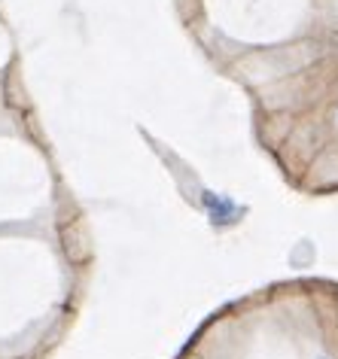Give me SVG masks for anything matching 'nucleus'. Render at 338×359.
Listing matches in <instances>:
<instances>
[{
  "label": "nucleus",
  "mask_w": 338,
  "mask_h": 359,
  "mask_svg": "<svg viewBox=\"0 0 338 359\" xmlns=\"http://www.w3.org/2000/svg\"><path fill=\"white\" fill-rule=\"evenodd\" d=\"M204 208H208V217L213 226H226V222H235L241 217V208H238L235 201H229L226 195L204 192Z\"/></svg>",
  "instance_id": "1"
},
{
  "label": "nucleus",
  "mask_w": 338,
  "mask_h": 359,
  "mask_svg": "<svg viewBox=\"0 0 338 359\" xmlns=\"http://www.w3.org/2000/svg\"><path fill=\"white\" fill-rule=\"evenodd\" d=\"M320 359H323V356H320Z\"/></svg>",
  "instance_id": "2"
}]
</instances>
